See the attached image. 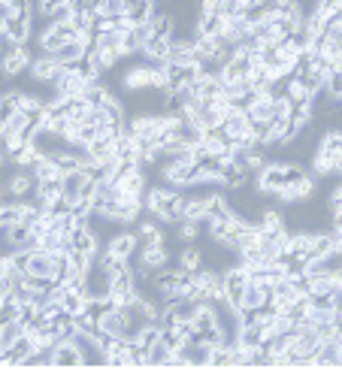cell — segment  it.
<instances>
[{
    "label": "cell",
    "mask_w": 342,
    "mask_h": 387,
    "mask_svg": "<svg viewBox=\"0 0 342 387\" xmlns=\"http://www.w3.org/2000/svg\"><path fill=\"white\" fill-rule=\"evenodd\" d=\"M221 281H224V303L230 309H243V297L248 288V267L246 263H236V267H227L221 272Z\"/></svg>",
    "instance_id": "6da1fadb"
},
{
    "label": "cell",
    "mask_w": 342,
    "mask_h": 387,
    "mask_svg": "<svg viewBox=\"0 0 342 387\" xmlns=\"http://www.w3.org/2000/svg\"><path fill=\"white\" fill-rule=\"evenodd\" d=\"M164 179L176 188H185V185H197L200 179V167L197 164H185V160H176V158H167L164 164Z\"/></svg>",
    "instance_id": "7a4b0ae2"
},
{
    "label": "cell",
    "mask_w": 342,
    "mask_h": 387,
    "mask_svg": "<svg viewBox=\"0 0 342 387\" xmlns=\"http://www.w3.org/2000/svg\"><path fill=\"white\" fill-rule=\"evenodd\" d=\"M88 85H91V79H85L82 73H76L73 67H64L61 64V73H58V79L52 82V91H58V94H67V97H82Z\"/></svg>",
    "instance_id": "3957f363"
},
{
    "label": "cell",
    "mask_w": 342,
    "mask_h": 387,
    "mask_svg": "<svg viewBox=\"0 0 342 387\" xmlns=\"http://www.w3.org/2000/svg\"><path fill=\"white\" fill-rule=\"evenodd\" d=\"M109 300L115 305H134L139 300V291H137V276L134 272H122V276H115L113 284H109Z\"/></svg>",
    "instance_id": "277c9868"
},
{
    "label": "cell",
    "mask_w": 342,
    "mask_h": 387,
    "mask_svg": "<svg viewBox=\"0 0 342 387\" xmlns=\"http://www.w3.org/2000/svg\"><path fill=\"white\" fill-rule=\"evenodd\" d=\"M285 182H288L285 179V164H267L258 172V188H260V194H270V197H273Z\"/></svg>",
    "instance_id": "5b68a950"
},
{
    "label": "cell",
    "mask_w": 342,
    "mask_h": 387,
    "mask_svg": "<svg viewBox=\"0 0 342 387\" xmlns=\"http://www.w3.org/2000/svg\"><path fill=\"white\" fill-rule=\"evenodd\" d=\"M52 272H55V251L31 248V260H27V276L52 279Z\"/></svg>",
    "instance_id": "8992f818"
},
{
    "label": "cell",
    "mask_w": 342,
    "mask_h": 387,
    "mask_svg": "<svg viewBox=\"0 0 342 387\" xmlns=\"http://www.w3.org/2000/svg\"><path fill=\"white\" fill-rule=\"evenodd\" d=\"M52 363L55 366H79V363H85V354L79 351V345L73 339H58L55 351H52Z\"/></svg>",
    "instance_id": "52a82bcc"
},
{
    "label": "cell",
    "mask_w": 342,
    "mask_h": 387,
    "mask_svg": "<svg viewBox=\"0 0 342 387\" xmlns=\"http://www.w3.org/2000/svg\"><path fill=\"white\" fill-rule=\"evenodd\" d=\"M167 260H170V254H167L164 242H143V248H139V263H143V267L158 272L167 267Z\"/></svg>",
    "instance_id": "ba28073f"
},
{
    "label": "cell",
    "mask_w": 342,
    "mask_h": 387,
    "mask_svg": "<svg viewBox=\"0 0 342 387\" xmlns=\"http://www.w3.org/2000/svg\"><path fill=\"white\" fill-rule=\"evenodd\" d=\"M224 134L230 142H236V139H243L246 134H251V118H248V112L246 109H234L230 115L224 118Z\"/></svg>",
    "instance_id": "9c48e42d"
},
{
    "label": "cell",
    "mask_w": 342,
    "mask_h": 387,
    "mask_svg": "<svg viewBox=\"0 0 342 387\" xmlns=\"http://www.w3.org/2000/svg\"><path fill=\"white\" fill-rule=\"evenodd\" d=\"M58 73H61V64L52 58V55H43V58H37L31 61V79L34 82H46V85H52Z\"/></svg>",
    "instance_id": "30bf717a"
},
{
    "label": "cell",
    "mask_w": 342,
    "mask_h": 387,
    "mask_svg": "<svg viewBox=\"0 0 342 387\" xmlns=\"http://www.w3.org/2000/svg\"><path fill=\"white\" fill-rule=\"evenodd\" d=\"M248 30H251V25L246 22V15H234V18H224L218 37L224 39L227 46H236V43H243V39L248 37Z\"/></svg>",
    "instance_id": "8fae6325"
},
{
    "label": "cell",
    "mask_w": 342,
    "mask_h": 387,
    "mask_svg": "<svg viewBox=\"0 0 342 387\" xmlns=\"http://www.w3.org/2000/svg\"><path fill=\"white\" fill-rule=\"evenodd\" d=\"M122 85L127 91H146L155 85V67H130L122 76Z\"/></svg>",
    "instance_id": "7c38bea8"
},
{
    "label": "cell",
    "mask_w": 342,
    "mask_h": 387,
    "mask_svg": "<svg viewBox=\"0 0 342 387\" xmlns=\"http://www.w3.org/2000/svg\"><path fill=\"white\" fill-rule=\"evenodd\" d=\"M170 49H173V37H152L143 46V55L152 61V64H167V61H170Z\"/></svg>",
    "instance_id": "4fadbf2b"
},
{
    "label": "cell",
    "mask_w": 342,
    "mask_h": 387,
    "mask_svg": "<svg viewBox=\"0 0 342 387\" xmlns=\"http://www.w3.org/2000/svg\"><path fill=\"white\" fill-rule=\"evenodd\" d=\"M248 167L243 164V160H227L224 164V172H221V185L224 188H243L248 182Z\"/></svg>",
    "instance_id": "5bb4252c"
},
{
    "label": "cell",
    "mask_w": 342,
    "mask_h": 387,
    "mask_svg": "<svg viewBox=\"0 0 342 387\" xmlns=\"http://www.w3.org/2000/svg\"><path fill=\"white\" fill-rule=\"evenodd\" d=\"M170 61H173V64H197V55H194V37H173Z\"/></svg>",
    "instance_id": "9a60e30c"
},
{
    "label": "cell",
    "mask_w": 342,
    "mask_h": 387,
    "mask_svg": "<svg viewBox=\"0 0 342 387\" xmlns=\"http://www.w3.org/2000/svg\"><path fill=\"white\" fill-rule=\"evenodd\" d=\"M139 242H143V239H139V233H127L125 230V233H115L106 251H113V254H118V258H127L130 260V254L139 248Z\"/></svg>",
    "instance_id": "2e32d148"
},
{
    "label": "cell",
    "mask_w": 342,
    "mask_h": 387,
    "mask_svg": "<svg viewBox=\"0 0 342 387\" xmlns=\"http://www.w3.org/2000/svg\"><path fill=\"white\" fill-rule=\"evenodd\" d=\"M6 191L13 200H25L31 191H37V176H31V172H15V176L6 182Z\"/></svg>",
    "instance_id": "e0dca14e"
},
{
    "label": "cell",
    "mask_w": 342,
    "mask_h": 387,
    "mask_svg": "<svg viewBox=\"0 0 342 387\" xmlns=\"http://www.w3.org/2000/svg\"><path fill=\"white\" fill-rule=\"evenodd\" d=\"M27 67H31V52H27L25 46L18 49V52H15L13 58L0 61V70H4V76H6V79H15V76H22Z\"/></svg>",
    "instance_id": "ac0fdd59"
},
{
    "label": "cell",
    "mask_w": 342,
    "mask_h": 387,
    "mask_svg": "<svg viewBox=\"0 0 342 387\" xmlns=\"http://www.w3.org/2000/svg\"><path fill=\"white\" fill-rule=\"evenodd\" d=\"M285 97H291V103H294V106H312V97H315V91H312V88L303 82V79H291Z\"/></svg>",
    "instance_id": "d6986e66"
},
{
    "label": "cell",
    "mask_w": 342,
    "mask_h": 387,
    "mask_svg": "<svg viewBox=\"0 0 342 387\" xmlns=\"http://www.w3.org/2000/svg\"><path fill=\"white\" fill-rule=\"evenodd\" d=\"M258 227L264 230V233H273V236H281V233L288 230V227H285V215H281L279 209H264V212H260Z\"/></svg>",
    "instance_id": "ffe728a7"
},
{
    "label": "cell",
    "mask_w": 342,
    "mask_h": 387,
    "mask_svg": "<svg viewBox=\"0 0 342 387\" xmlns=\"http://www.w3.org/2000/svg\"><path fill=\"white\" fill-rule=\"evenodd\" d=\"M34 194L46 203H55L58 197H64V179H39Z\"/></svg>",
    "instance_id": "44dd1931"
},
{
    "label": "cell",
    "mask_w": 342,
    "mask_h": 387,
    "mask_svg": "<svg viewBox=\"0 0 342 387\" xmlns=\"http://www.w3.org/2000/svg\"><path fill=\"white\" fill-rule=\"evenodd\" d=\"M31 170H34L37 182H39V179H64V176H67V172L55 164V158H52V155H43Z\"/></svg>",
    "instance_id": "7402d4cb"
},
{
    "label": "cell",
    "mask_w": 342,
    "mask_h": 387,
    "mask_svg": "<svg viewBox=\"0 0 342 387\" xmlns=\"http://www.w3.org/2000/svg\"><path fill=\"white\" fill-rule=\"evenodd\" d=\"M227 212H234V209H230V203H227L224 194H209V197H206V224L224 218Z\"/></svg>",
    "instance_id": "603a6c76"
},
{
    "label": "cell",
    "mask_w": 342,
    "mask_h": 387,
    "mask_svg": "<svg viewBox=\"0 0 342 387\" xmlns=\"http://www.w3.org/2000/svg\"><path fill=\"white\" fill-rule=\"evenodd\" d=\"M6 34L9 39H15V43H27V37H31V18H25V15H13L6 22Z\"/></svg>",
    "instance_id": "cb8c5ba5"
},
{
    "label": "cell",
    "mask_w": 342,
    "mask_h": 387,
    "mask_svg": "<svg viewBox=\"0 0 342 387\" xmlns=\"http://www.w3.org/2000/svg\"><path fill=\"white\" fill-rule=\"evenodd\" d=\"M49 55H52V58L58 61V64H64V67H70V64H73V61H79V58H82V55H85V49H82V46H79V43H76V39H67V43H64L61 49H55V52H49Z\"/></svg>",
    "instance_id": "d4e9b609"
},
{
    "label": "cell",
    "mask_w": 342,
    "mask_h": 387,
    "mask_svg": "<svg viewBox=\"0 0 342 387\" xmlns=\"http://www.w3.org/2000/svg\"><path fill=\"white\" fill-rule=\"evenodd\" d=\"M312 172H315L318 179H327V176H336V167H334V155L324 148L315 151V158H312Z\"/></svg>",
    "instance_id": "484cf974"
},
{
    "label": "cell",
    "mask_w": 342,
    "mask_h": 387,
    "mask_svg": "<svg viewBox=\"0 0 342 387\" xmlns=\"http://www.w3.org/2000/svg\"><path fill=\"white\" fill-rule=\"evenodd\" d=\"M15 100H18V109L34 118H39V112L46 109V100H39V94H31V91H15Z\"/></svg>",
    "instance_id": "4316f807"
},
{
    "label": "cell",
    "mask_w": 342,
    "mask_h": 387,
    "mask_svg": "<svg viewBox=\"0 0 342 387\" xmlns=\"http://www.w3.org/2000/svg\"><path fill=\"white\" fill-rule=\"evenodd\" d=\"M152 281H155V291L160 293V297H167V293H173V291H176V284H179V272H176V269H158Z\"/></svg>",
    "instance_id": "83f0119b"
},
{
    "label": "cell",
    "mask_w": 342,
    "mask_h": 387,
    "mask_svg": "<svg viewBox=\"0 0 342 387\" xmlns=\"http://www.w3.org/2000/svg\"><path fill=\"white\" fill-rule=\"evenodd\" d=\"M182 221H200V224H206V197H197V200H185V209H182Z\"/></svg>",
    "instance_id": "f1b7e54d"
},
{
    "label": "cell",
    "mask_w": 342,
    "mask_h": 387,
    "mask_svg": "<svg viewBox=\"0 0 342 387\" xmlns=\"http://www.w3.org/2000/svg\"><path fill=\"white\" fill-rule=\"evenodd\" d=\"M9 348L15 351L18 366H25V360H27V357H31V354L37 351V345H34V339H31V336H27V333H22V336H18V339H15L13 345H9Z\"/></svg>",
    "instance_id": "f546056e"
},
{
    "label": "cell",
    "mask_w": 342,
    "mask_h": 387,
    "mask_svg": "<svg viewBox=\"0 0 342 387\" xmlns=\"http://www.w3.org/2000/svg\"><path fill=\"white\" fill-rule=\"evenodd\" d=\"M134 339H137L139 348H146V351H148L155 342H160V324H146V327L139 330V333L134 336Z\"/></svg>",
    "instance_id": "4dcf8cb0"
},
{
    "label": "cell",
    "mask_w": 342,
    "mask_h": 387,
    "mask_svg": "<svg viewBox=\"0 0 342 387\" xmlns=\"http://www.w3.org/2000/svg\"><path fill=\"white\" fill-rule=\"evenodd\" d=\"M203 263H206V254L200 251V248H185L182 254H179V267H185V269H191V272L200 269Z\"/></svg>",
    "instance_id": "1f68e13d"
},
{
    "label": "cell",
    "mask_w": 342,
    "mask_h": 387,
    "mask_svg": "<svg viewBox=\"0 0 342 387\" xmlns=\"http://www.w3.org/2000/svg\"><path fill=\"white\" fill-rule=\"evenodd\" d=\"M137 233H139V239H143V242H167L164 233H160V224L152 221V218H146L143 224H139Z\"/></svg>",
    "instance_id": "d6a6232c"
},
{
    "label": "cell",
    "mask_w": 342,
    "mask_h": 387,
    "mask_svg": "<svg viewBox=\"0 0 342 387\" xmlns=\"http://www.w3.org/2000/svg\"><path fill=\"white\" fill-rule=\"evenodd\" d=\"M39 158H43V151H39V148L34 146V142H27V146H25L22 151H18V155H15L13 160H15V164H18V167H34V164H37V160H39Z\"/></svg>",
    "instance_id": "836d02e7"
},
{
    "label": "cell",
    "mask_w": 342,
    "mask_h": 387,
    "mask_svg": "<svg viewBox=\"0 0 342 387\" xmlns=\"http://www.w3.org/2000/svg\"><path fill=\"white\" fill-rule=\"evenodd\" d=\"M6 321H18V300L13 293H6V297L0 300V324H6Z\"/></svg>",
    "instance_id": "e575fe53"
},
{
    "label": "cell",
    "mask_w": 342,
    "mask_h": 387,
    "mask_svg": "<svg viewBox=\"0 0 342 387\" xmlns=\"http://www.w3.org/2000/svg\"><path fill=\"white\" fill-rule=\"evenodd\" d=\"M248 6H251V0H221V15H224V18L246 15Z\"/></svg>",
    "instance_id": "d590c367"
},
{
    "label": "cell",
    "mask_w": 342,
    "mask_h": 387,
    "mask_svg": "<svg viewBox=\"0 0 342 387\" xmlns=\"http://www.w3.org/2000/svg\"><path fill=\"white\" fill-rule=\"evenodd\" d=\"M152 30H155V37H173V18L164 15V13H155Z\"/></svg>",
    "instance_id": "8d00e7d4"
},
{
    "label": "cell",
    "mask_w": 342,
    "mask_h": 387,
    "mask_svg": "<svg viewBox=\"0 0 342 387\" xmlns=\"http://www.w3.org/2000/svg\"><path fill=\"white\" fill-rule=\"evenodd\" d=\"M243 164L248 167V172H260V170H264V167L270 164V160L255 148V151H246V155H243Z\"/></svg>",
    "instance_id": "74e56055"
},
{
    "label": "cell",
    "mask_w": 342,
    "mask_h": 387,
    "mask_svg": "<svg viewBox=\"0 0 342 387\" xmlns=\"http://www.w3.org/2000/svg\"><path fill=\"white\" fill-rule=\"evenodd\" d=\"M179 239H185V242H194L200 236V221H179Z\"/></svg>",
    "instance_id": "f35d334b"
},
{
    "label": "cell",
    "mask_w": 342,
    "mask_h": 387,
    "mask_svg": "<svg viewBox=\"0 0 342 387\" xmlns=\"http://www.w3.org/2000/svg\"><path fill=\"white\" fill-rule=\"evenodd\" d=\"M312 194H315V172H306V176L297 182V197L300 200H309Z\"/></svg>",
    "instance_id": "ab89813d"
},
{
    "label": "cell",
    "mask_w": 342,
    "mask_h": 387,
    "mask_svg": "<svg viewBox=\"0 0 342 387\" xmlns=\"http://www.w3.org/2000/svg\"><path fill=\"white\" fill-rule=\"evenodd\" d=\"M324 88H327L330 97H342V70H339V67L334 70V73H330V79L324 82Z\"/></svg>",
    "instance_id": "60d3db41"
},
{
    "label": "cell",
    "mask_w": 342,
    "mask_h": 387,
    "mask_svg": "<svg viewBox=\"0 0 342 387\" xmlns=\"http://www.w3.org/2000/svg\"><path fill=\"white\" fill-rule=\"evenodd\" d=\"M97 137H100V127H97V125H91V121L79 125V142H82V146H88V142H94Z\"/></svg>",
    "instance_id": "b9f144b4"
},
{
    "label": "cell",
    "mask_w": 342,
    "mask_h": 387,
    "mask_svg": "<svg viewBox=\"0 0 342 387\" xmlns=\"http://www.w3.org/2000/svg\"><path fill=\"white\" fill-rule=\"evenodd\" d=\"M6 4H9V9H13V15H25V18L34 15L31 0H6Z\"/></svg>",
    "instance_id": "7bdbcfd3"
},
{
    "label": "cell",
    "mask_w": 342,
    "mask_h": 387,
    "mask_svg": "<svg viewBox=\"0 0 342 387\" xmlns=\"http://www.w3.org/2000/svg\"><path fill=\"white\" fill-rule=\"evenodd\" d=\"M106 9H109V15H122L127 13V0H106Z\"/></svg>",
    "instance_id": "ee69618b"
},
{
    "label": "cell",
    "mask_w": 342,
    "mask_h": 387,
    "mask_svg": "<svg viewBox=\"0 0 342 387\" xmlns=\"http://www.w3.org/2000/svg\"><path fill=\"white\" fill-rule=\"evenodd\" d=\"M58 4H61V0H43V4H39V13L52 18V15H55V9H58Z\"/></svg>",
    "instance_id": "f6af8a7d"
},
{
    "label": "cell",
    "mask_w": 342,
    "mask_h": 387,
    "mask_svg": "<svg viewBox=\"0 0 342 387\" xmlns=\"http://www.w3.org/2000/svg\"><path fill=\"white\" fill-rule=\"evenodd\" d=\"M9 18H13V9H9V4H6V0H0V22H9Z\"/></svg>",
    "instance_id": "bcb514c9"
},
{
    "label": "cell",
    "mask_w": 342,
    "mask_h": 387,
    "mask_svg": "<svg viewBox=\"0 0 342 387\" xmlns=\"http://www.w3.org/2000/svg\"><path fill=\"white\" fill-rule=\"evenodd\" d=\"M4 158H6V151H4V142H0V167H4Z\"/></svg>",
    "instance_id": "7dc6e473"
},
{
    "label": "cell",
    "mask_w": 342,
    "mask_h": 387,
    "mask_svg": "<svg viewBox=\"0 0 342 387\" xmlns=\"http://www.w3.org/2000/svg\"><path fill=\"white\" fill-rule=\"evenodd\" d=\"M0 212H4V206H0Z\"/></svg>",
    "instance_id": "c3c4849f"
},
{
    "label": "cell",
    "mask_w": 342,
    "mask_h": 387,
    "mask_svg": "<svg viewBox=\"0 0 342 387\" xmlns=\"http://www.w3.org/2000/svg\"><path fill=\"white\" fill-rule=\"evenodd\" d=\"M251 4H255V0H251Z\"/></svg>",
    "instance_id": "681fc988"
}]
</instances>
